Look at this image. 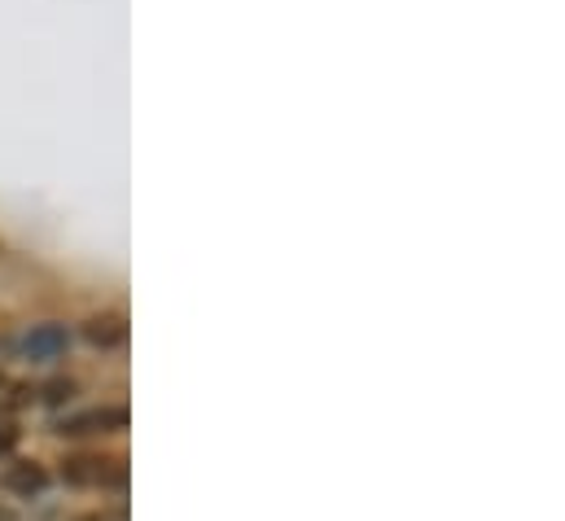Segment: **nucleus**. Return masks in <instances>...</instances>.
Instances as JSON below:
<instances>
[{"instance_id":"1","label":"nucleus","mask_w":565,"mask_h":521,"mask_svg":"<svg viewBox=\"0 0 565 521\" xmlns=\"http://www.w3.org/2000/svg\"><path fill=\"white\" fill-rule=\"evenodd\" d=\"M22 360H31V364H53V360H62L66 351H71V329L66 325H35L26 338H22Z\"/></svg>"},{"instance_id":"2","label":"nucleus","mask_w":565,"mask_h":521,"mask_svg":"<svg viewBox=\"0 0 565 521\" xmlns=\"http://www.w3.org/2000/svg\"><path fill=\"white\" fill-rule=\"evenodd\" d=\"M124 425H128L124 407H88L79 416H66L62 434H110V429H124Z\"/></svg>"},{"instance_id":"3","label":"nucleus","mask_w":565,"mask_h":521,"mask_svg":"<svg viewBox=\"0 0 565 521\" xmlns=\"http://www.w3.org/2000/svg\"><path fill=\"white\" fill-rule=\"evenodd\" d=\"M84 338H88L93 347H102V351H119V347L128 342V320H124L119 311H102V316H93V320L84 325Z\"/></svg>"},{"instance_id":"4","label":"nucleus","mask_w":565,"mask_h":521,"mask_svg":"<svg viewBox=\"0 0 565 521\" xmlns=\"http://www.w3.org/2000/svg\"><path fill=\"white\" fill-rule=\"evenodd\" d=\"M110 465L115 460L75 456V460H66V482H75V487H102V482H110Z\"/></svg>"},{"instance_id":"5","label":"nucleus","mask_w":565,"mask_h":521,"mask_svg":"<svg viewBox=\"0 0 565 521\" xmlns=\"http://www.w3.org/2000/svg\"><path fill=\"white\" fill-rule=\"evenodd\" d=\"M9 487L22 491V496L44 491V469H40V465H13V469H9Z\"/></svg>"},{"instance_id":"6","label":"nucleus","mask_w":565,"mask_h":521,"mask_svg":"<svg viewBox=\"0 0 565 521\" xmlns=\"http://www.w3.org/2000/svg\"><path fill=\"white\" fill-rule=\"evenodd\" d=\"M44 398H49V403H62V398H71V394H75V386H71V382H49V386H44Z\"/></svg>"},{"instance_id":"7","label":"nucleus","mask_w":565,"mask_h":521,"mask_svg":"<svg viewBox=\"0 0 565 521\" xmlns=\"http://www.w3.org/2000/svg\"><path fill=\"white\" fill-rule=\"evenodd\" d=\"M9 447H13V429H4V434H0V451H9Z\"/></svg>"}]
</instances>
